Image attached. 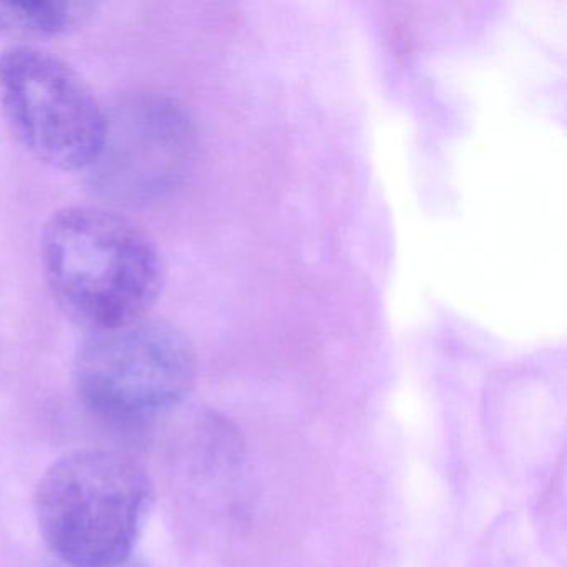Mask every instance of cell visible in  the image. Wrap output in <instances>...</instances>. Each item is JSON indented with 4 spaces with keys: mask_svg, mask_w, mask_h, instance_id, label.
I'll return each mask as SVG.
<instances>
[{
    "mask_svg": "<svg viewBox=\"0 0 567 567\" xmlns=\"http://www.w3.org/2000/svg\"><path fill=\"white\" fill-rule=\"evenodd\" d=\"M55 300L94 331L147 318L164 285L161 254L128 218L95 207L52 215L41 244Z\"/></svg>",
    "mask_w": 567,
    "mask_h": 567,
    "instance_id": "6da1fadb",
    "label": "cell"
},
{
    "mask_svg": "<svg viewBox=\"0 0 567 567\" xmlns=\"http://www.w3.org/2000/svg\"><path fill=\"white\" fill-rule=\"evenodd\" d=\"M154 501L147 473L114 451H72L39 481L35 514L52 553L71 567H118Z\"/></svg>",
    "mask_w": 567,
    "mask_h": 567,
    "instance_id": "7a4b0ae2",
    "label": "cell"
},
{
    "mask_svg": "<svg viewBox=\"0 0 567 567\" xmlns=\"http://www.w3.org/2000/svg\"><path fill=\"white\" fill-rule=\"evenodd\" d=\"M197 354L184 331L142 320L94 331L79 348L74 383L82 403L111 421H138L178 406L194 390Z\"/></svg>",
    "mask_w": 567,
    "mask_h": 567,
    "instance_id": "3957f363",
    "label": "cell"
},
{
    "mask_svg": "<svg viewBox=\"0 0 567 567\" xmlns=\"http://www.w3.org/2000/svg\"><path fill=\"white\" fill-rule=\"evenodd\" d=\"M0 101L18 141L59 171L94 167L109 117L81 75L32 45L0 54Z\"/></svg>",
    "mask_w": 567,
    "mask_h": 567,
    "instance_id": "277c9868",
    "label": "cell"
},
{
    "mask_svg": "<svg viewBox=\"0 0 567 567\" xmlns=\"http://www.w3.org/2000/svg\"><path fill=\"white\" fill-rule=\"evenodd\" d=\"M195 145L194 125L184 109L165 99H148L109 121L97 174L107 190L137 198L158 194L178 181Z\"/></svg>",
    "mask_w": 567,
    "mask_h": 567,
    "instance_id": "5b68a950",
    "label": "cell"
},
{
    "mask_svg": "<svg viewBox=\"0 0 567 567\" xmlns=\"http://www.w3.org/2000/svg\"><path fill=\"white\" fill-rule=\"evenodd\" d=\"M94 9L89 2H0V38H58L84 24Z\"/></svg>",
    "mask_w": 567,
    "mask_h": 567,
    "instance_id": "8992f818",
    "label": "cell"
}]
</instances>
